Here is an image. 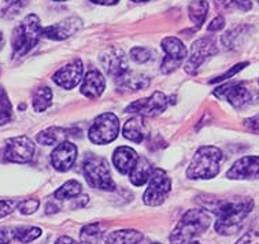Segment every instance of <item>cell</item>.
Returning <instances> with one entry per match:
<instances>
[{
    "label": "cell",
    "instance_id": "33",
    "mask_svg": "<svg viewBox=\"0 0 259 244\" xmlns=\"http://www.w3.org/2000/svg\"><path fill=\"white\" fill-rule=\"evenodd\" d=\"M38 207H40V200L38 199H26L24 202H19L18 210L24 216H30V214L37 212Z\"/></svg>",
    "mask_w": 259,
    "mask_h": 244
},
{
    "label": "cell",
    "instance_id": "29",
    "mask_svg": "<svg viewBox=\"0 0 259 244\" xmlns=\"http://www.w3.org/2000/svg\"><path fill=\"white\" fill-rule=\"evenodd\" d=\"M28 5V0H5V3L0 9V17L6 19H11L22 11Z\"/></svg>",
    "mask_w": 259,
    "mask_h": 244
},
{
    "label": "cell",
    "instance_id": "2",
    "mask_svg": "<svg viewBox=\"0 0 259 244\" xmlns=\"http://www.w3.org/2000/svg\"><path fill=\"white\" fill-rule=\"evenodd\" d=\"M211 216L202 209H191L181 217L179 224L170 233L171 244H189L202 236L211 225Z\"/></svg>",
    "mask_w": 259,
    "mask_h": 244
},
{
    "label": "cell",
    "instance_id": "37",
    "mask_svg": "<svg viewBox=\"0 0 259 244\" xmlns=\"http://www.w3.org/2000/svg\"><path fill=\"white\" fill-rule=\"evenodd\" d=\"M235 244H259V232L258 230H250L243 235Z\"/></svg>",
    "mask_w": 259,
    "mask_h": 244
},
{
    "label": "cell",
    "instance_id": "43",
    "mask_svg": "<svg viewBox=\"0 0 259 244\" xmlns=\"http://www.w3.org/2000/svg\"><path fill=\"white\" fill-rule=\"evenodd\" d=\"M92 3L95 5H100V6H114L117 5L119 0H91Z\"/></svg>",
    "mask_w": 259,
    "mask_h": 244
},
{
    "label": "cell",
    "instance_id": "9",
    "mask_svg": "<svg viewBox=\"0 0 259 244\" xmlns=\"http://www.w3.org/2000/svg\"><path fill=\"white\" fill-rule=\"evenodd\" d=\"M169 104V98L160 91H156L148 98L139 99L125 108V113L136 114L142 117H156L165 111Z\"/></svg>",
    "mask_w": 259,
    "mask_h": 244
},
{
    "label": "cell",
    "instance_id": "24",
    "mask_svg": "<svg viewBox=\"0 0 259 244\" xmlns=\"http://www.w3.org/2000/svg\"><path fill=\"white\" fill-rule=\"evenodd\" d=\"M69 136H70V133L65 128L51 127L40 132L36 136V140L41 146H55V144L58 146L59 143L66 140Z\"/></svg>",
    "mask_w": 259,
    "mask_h": 244
},
{
    "label": "cell",
    "instance_id": "5",
    "mask_svg": "<svg viewBox=\"0 0 259 244\" xmlns=\"http://www.w3.org/2000/svg\"><path fill=\"white\" fill-rule=\"evenodd\" d=\"M84 176L87 183L91 188L102 189V191H114L115 183H114L107 160L102 156L90 155L84 160Z\"/></svg>",
    "mask_w": 259,
    "mask_h": 244
},
{
    "label": "cell",
    "instance_id": "47",
    "mask_svg": "<svg viewBox=\"0 0 259 244\" xmlns=\"http://www.w3.org/2000/svg\"><path fill=\"white\" fill-rule=\"evenodd\" d=\"M54 2H67V0H54Z\"/></svg>",
    "mask_w": 259,
    "mask_h": 244
},
{
    "label": "cell",
    "instance_id": "28",
    "mask_svg": "<svg viewBox=\"0 0 259 244\" xmlns=\"http://www.w3.org/2000/svg\"><path fill=\"white\" fill-rule=\"evenodd\" d=\"M82 192V187L77 180H69L63 184L61 188H58L54 196L57 200H66V199H74Z\"/></svg>",
    "mask_w": 259,
    "mask_h": 244
},
{
    "label": "cell",
    "instance_id": "10",
    "mask_svg": "<svg viewBox=\"0 0 259 244\" xmlns=\"http://www.w3.org/2000/svg\"><path fill=\"white\" fill-rule=\"evenodd\" d=\"M162 48L165 51L166 57L160 65V71L163 74H170L180 67L185 58L188 57V50L184 46V43L177 37H165L162 40Z\"/></svg>",
    "mask_w": 259,
    "mask_h": 244
},
{
    "label": "cell",
    "instance_id": "27",
    "mask_svg": "<svg viewBox=\"0 0 259 244\" xmlns=\"http://www.w3.org/2000/svg\"><path fill=\"white\" fill-rule=\"evenodd\" d=\"M32 104H33L34 111L42 113L46 111L52 104V91L50 87H40L34 90L33 98H32Z\"/></svg>",
    "mask_w": 259,
    "mask_h": 244
},
{
    "label": "cell",
    "instance_id": "15",
    "mask_svg": "<svg viewBox=\"0 0 259 244\" xmlns=\"http://www.w3.org/2000/svg\"><path fill=\"white\" fill-rule=\"evenodd\" d=\"M77 154H78V150H77L75 144L67 140L62 141L55 147V150L52 151V168L58 170V172H61V173H65L67 170H70L71 166L74 165L75 159H77Z\"/></svg>",
    "mask_w": 259,
    "mask_h": 244
},
{
    "label": "cell",
    "instance_id": "26",
    "mask_svg": "<svg viewBox=\"0 0 259 244\" xmlns=\"http://www.w3.org/2000/svg\"><path fill=\"white\" fill-rule=\"evenodd\" d=\"M208 13V2L206 0H195L192 3H189L188 6V15L189 19L192 21L193 24L196 25V28L200 29L202 25L206 21Z\"/></svg>",
    "mask_w": 259,
    "mask_h": 244
},
{
    "label": "cell",
    "instance_id": "42",
    "mask_svg": "<svg viewBox=\"0 0 259 244\" xmlns=\"http://www.w3.org/2000/svg\"><path fill=\"white\" fill-rule=\"evenodd\" d=\"M55 244H81V243H77L74 239H71L70 236H61V237L55 241Z\"/></svg>",
    "mask_w": 259,
    "mask_h": 244
},
{
    "label": "cell",
    "instance_id": "22",
    "mask_svg": "<svg viewBox=\"0 0 259 244\" xmlns=\"http://www.w3.org/2000/svg\"><path fill=\"white\" fill-rule=\"evenodd\" d=\"M152 172H154V168L150 164V160L144 158V156H139L136 165L133 166V169L129 173V181L135 187H143L144 184L150 181Z\"/></svg>",
    "mask_w": 259,
    "mask_h": 244
},
{
    "label": "cell",
    "instance_id": "14",
    "mask_svg": "<svg viewBox=\"0 0 259 244\" xmlns=\"http://www.w3.org/2000/svg\"><path fill=\"white\" fill-rule=\"evenodd\" d=\"M82 71H84V66L81 59H74L66 66L61 67L54 74L52 80L63 90H73L82 81Z\"/></svg>",
    "mask_w": 259,
    "mask_h": 244
},
{
    "label": "cell",
    "instance_id": "34",
    "mask_svg": "<svg viewBox=\"0 0 259 244\" xmlns=\"http://www.w3.org/2000/svg\"><path fill=\"white\" fill-rule=\"evenodd\" d=\"M225 9H236L240 11H248L252 7L251 0H220Z\"/></svg>",
    "mask_w": 259,
    "mask_h": 244
},
{
    "label": "cell",
    "instance_id": "21",
    "mask_svg": "<svg viewBox=\"0 0 259 244\" xmlns=\"http://www.w3.org/2000/svg\"><path fill=\"white\" fill-rule=\"evenodd\" d=\"M122 136L129 141L140 144L148 136V128L142 115H135L125 122L122 128Z\"/></svg>",
    "mask_w": 259,
    "mask_h": 244
},
{
    "label": "cell",
    "instance_id": "11",
    "mask_svg": "<svg viewBox=\"0 0 259 244\" xmlns=\"http://www.w3.org/2000/svg\"><path fill=\"white\" fill-rule=\"evenodd\" d=\"M218 52L217 46H215V40L212 37H202L196 40L192 44L191 48V55L187 59V63L184 66L185 73L193 75L196 74L199 67L207 58L215 55Z\"/></svg>",
    "mask_w": 259,
    "mask_h": 244
},
{
    "label": "cell",
    "instance_id": "30",
    "mask_svg": "<svg viewBox=\"0 0 259 244\" xmlns=\"http://www.w3.org/2000/svg\"><path fill=\"white\" fill-rule=\"evenodd\" d=\"M42 230L37 226H19L15 228V240H18L19 243H30L33 240L38 239L41 236Z\"/></svg>",
    "mask_w": 259,
    "mask_h": 244
},
{
    "label": "cell",
    "instance_id": "23",
    "mask_svg": "<svg viewBox=\"0 0 259 244\" xmlns=\"http://www.w3.org/2000/svg\"><path fill=\"white\" fill-rule=\"evenodd\" d=\"M106 228L100 222L85 225L80 232L81 244H106Z\"/></svg>",
    "mask_w": 259,
    "mask_h": 244
},
{
    "label": "cell",
    "instance_id": "25",
    "mask_svg": "<svg viewBox=\"0 0 259 244\" xmlns=\"http://www.w3.org/2000/svg\"><path fill=\"white\" fill-rule=\"evenodd\" d=\"M143 233L136 229H119L106 235V244H139Z\"/></svg>",
    "mask_w": 259,
    "mask_h": 244
},
{
    "label": "cell",
    "instance_id": "35",
    "mask_svg": "<svg viewBox=\"0 0 259 244\" xmlns=\"http://www.w3.org/2000/svg\"><path fill=\"white\" fill-rule=\"evenodd\" d=\"M248 66V62H243V63H237L236 66H233V67H231L229 70L225 71L222 75H218L217 78H214V80L210 81V84H217V83H222V81H226L229 80V78H232L233 75L237 74L239 71H241L244 67H247Z\"/></svg>",
    "mask_w": 259,
    "mask_h": 244
},
{
    "label": "cell",
    "instance_id": "3",
    "mask_svg": "<svg viewBox=\"0 0 259 244\" xmlns=\"http://www.w3.org/2000/svg\"><path fill=\"white\" fill-rule=\"evenodd\" d=\"M224 154L214 146H203L198 148L187 169V179L189 180H210L214 179L220 170Z\"/></svg>",
    "mask_w": 259,
    "mask_h": 244
},
{
    "label": "cell",
    "instance_id": "40",
    "mask_svg": "<svg viewBox=\"0 0 259 244\" xmlns=\"http://www.w3.org/2000/svg\"><path fill=\"white\" fill-rule=\"evenodd\" d=\"M15 239L14 229H0V244H9Z\"/></svg>",
    "mask_w": 259,
    "mask_h": 244
},
{
    "label": "cell",
    "instance_id": "31",
    "mask_svg": "<svg viewBox=\"0 0 259 244\" xmlns=\"http://www.w3.org/2000/svg\"><path fill=\"white\" fill-rule=\"evenodd\" d=\"M11 111H13V107L10 103L9 96L3 88H0V127L11 119Z\"/></svg>",
    "mask_w": 259,
    "mask_h": 244
},
{
    "label": "cell",
    "instance_id": "45",
    "mask_svg": "<svg viewBox=\"0 0 259 244\" xmlns=\"http://www.w3.org/2000/svg\"><path fill=\"white\" fill-rule=\"evenodd\" d=\"M3 44H5V36H3V33L0 32V50L3 48Z\"/></svg>",
    "mask_w": 259,
    "mask_h": 244
},
{
    "label": "cell",
    "instance_id": "32",
    "mask_svg": "<svg viewBox=\"0 0 259 244\" xmlns=\"http://www.w3.org/2000/svg\"><path fill=\"white\" fill-rule=\"evenodd\" d=\"M131 58L136 63H146L152 58V54L146 47H133L131 50Z\"/></svg>",
    "mask_w": 259,
    "mask_h": 244
},
{
    "label": "cell",
    "instance_id": "18",
    "mask_svg": "<svg viewBox=\"0 0 259 244\" xmlns=\"http://www.w3.org/2000/svg\"><path fill=\"white\" fill-rule=\"evenodd\" d=\"M106 88V80L99 70H90L82 78L80 92L88 99H98Z\"/></svg>",
    "mask_w": 259,
    "mask_h": 244
},
{
    "label": "cell",
    "instance_id": "17",
    "mask_svg": "<svg viewBox=\"0 0 259 244\" xmlns=\"http://www.w3.org/2000/svg\"><path fill=\"white\" fill-rule=\"evenodd\" d=\"M81 28H82V21L78 17H70L58 24L42 28V37L55 40V42H62V40L71 37Z\"/></svg>",
    "mask_w": 259,
    "mask_h": 244
},
{
    "label": "cell",
    "instance_id": "36",
    "mask_svg": "<svg viewBox=\"0 0 259 244\" xmlns=\"http://www.w3.org/2000/svg\"><path fill=\"white\" fill-rule=\"evenodd\" d=\"M19 202L14 199H9V200H0V218L10 216L14 212L15 209H18Z\"/></svg>",
    "mask_w": 259,
    "mask_h": 244
},
{
    "label": "cell",
    "instance_id": "4",
    "mask_svg": "<svg viewBox=\"0 0 259 244\" xmlns=\"http://www.w3.org/2000/svg\"><path fill=\"white\" fill-rule=\"evenodd\" d=\"M42 36V28L40 18L36 14H29L21 24L14 29L11 36V48H13V58L25 57L36 46Z\"/></svg>",
    "mask_w": 259,
    "mask_h": 244
},
{
    "label": "cell",
    "instance_id": "39",
    "mask_svg": "<svg viewBox=\"0 0 259 244\" xmlns=\"http://www.w3.org/2000/svg\"><path fill=\"white\" fill-rule=\"evenodd\" d=\"M224 26H225V19H224V17H221V15H218V17H215V18L212 19L211 22L208 24L207 29L210 32H220Z\"/></svg>",
    "mask_w": 259,
    "mask_h": 244
},
{
    "label": "cell",
    "instance_id": "13",
    "mask_svg": "<svg viewBox=\"0 0 259 244\" xmlns=\"http://www.w3.org/2000/svg\"><path fill=\"white\" fill-rule=\"evenodd\" d=\"M99 62L103 70L109 75L119 77L129 70V63L125 52L118 47H110L100 54Z\"/></svg>",
    "mask_w": 259,
    "mask_h": 244
},
{
    "label": "cell",
    "instance_id": "1",
    "mask_svg": "<svg viewBox=\"0 0 259 244\" xmlns=\"http://www.w3.org/2000/svg\"><path fill=\"white\" fill-rule=\"evenodd\" d=\"M199 202L207 212L217 217L214 229L222 236L237 233L254 209V200L247 196H202Z\"/></svg>",
    "mask_w": 259,
    "mask_h": 244
},
{
    "label": "cell",
    "instance_id": "48",
    "mask_svg": "<svg viewBox=\"0 0 259 244\" xmlns=\"http://www.w3.org/2000/svg\"><path fill=\"white\" fill-rule=\"evenodd\" d=\"M152 244H159V243H152Z\"/></svg>",
    "mask_w": 259,
    "mask_h": 244
},
{
    "label": "cell",
    "instance_id": "7",
    "mask_svg": "<svg viewBox=\"0 0 259 244\" xmlns=\"http://www.w3.org/2000/svg\"><path fill=\"white\" fill-rule=\"evenodd\" d=\"M119 135V121L114 113H103L95 118L92 127L88 131L91 143L104 146L110 144Z\"/></svg>",
    "mask_w": 259,
    "mask_h": 244
},
{
    "label": "cell",
    "instance_id": "44",
    "mask_svg": "<svg viewBox=\"0 0 259 244\" xmlns=\"http://www.w3.org/2000/svg\"><path fill=\"white\" fill-rule=\"evenodd\" d=\"M58 212V206H55L54 203H48L47 207H46V213L47 214H52V213Z\"/></svg>",
    "mask_w": 259,
    "mask_h": 244
},
{
    "label": "cell",
    "instance_id": "41",
    "mask_svg": "<svg viewBox=\"0 0 259 244\" xmlns=\"http://www.w3.org/2000/svg\"><path fill=\"white\" fill-rule=\"evenodd\" d=\"M88 202H90V196H88V195H82L81 197L77 196V200H75V202L71 205V209H73V210H75V209L85 207L87 205H88Z\"/></svg>",
    "mask_w": 259,
    "mask_h": 244
},
{
    "label": "cell",
    "instance_id": "8",
    "mask_svg": "<svg viewBox=\"0 0 259 244\" xmlns=\"http://www.w3.org/2000/svg\"><path fill=\"white\" fill-rule=\"evenodd\" d=\"M171 191V180L163 169L156 168L150 177V183L143 195V202L150 207H158L166 202Z\"/></svg>",
    "mask_w": 259,
    "mask_h": 244
},
{
    "label": "cell",
    "instance_id": "16",
    "mask_svg": "<svg viewBox=\"0 0 259 244\" xmlns=\"http://www.w3.org/2000/svg\"><path fill=\"white\" fill-rule=\"evenodd\" d=\"M226 177L229 180H254L259 177V156L250 155L243 156L232 165V168L226 172Z\"/></svg>",
    "mask_w": 259,
    "mask_h": 244
},
{
    "label": "cell",
    "instance_id": "12",
    "mask_svg": "<svg viewBox=\"0 0 259 244\" xmlns=\"http://www.w3.org/2000/svg\"><path fill=\"white\" fill-rule=\"evenodd\" d=\"M34 143L28 136L11 137L6 141L5 158L13 164H28L33 159Z\"/></svg>",
    "mask_w": 259,
    "mask_h": 244
},
{
    "label": "cell",
    "instance_id": "20",
    "mask_svg": "<svg viewBox=\"0 0 259 244\" xmlns=\"http://www.w3.org/2000/svg\"><path fill=\"white\" fill-rule=\"evenodd\" d=\"M137 159H139V155L132 147H117L113 152V165L115 166L118 173L121 174L131 173V170L136 165Z\"/></svg>",
    "mask_w": 259,
    "mask_h": 244
},
{
    "label": "cell",
    "instance_id": "38",
    "mask_svg": "<svg viewBox=\"0 0 259 244\" xmlns=\"http://www.w3.org/2000/svg\"><path fill=\"white\" fill-rule=\"evenodd\" d=\"M244 127L250 132L254 133H259V114L254 115V117L247 118L244 121Z\"/></svg>",
    "mask_w": 259,
    "mask_h": 244
},
{
    "label": "cell",
    "instance_id": "46",
    "mask_svg": "<svg viewBox=\"0 0 259 244\" xmlns=\"http://www.w3.org/2000/svg\"><path fill=\"white\" fill-rule=\"evenodd\" d=\"M135 3H144V2H151V0H132Z\"/></svg>",
    "mask_w": 259,
    "mask_h": 244
},
{
    "label": "cell",
    "instance_id": "6",
    "mask_svg": "<svg viewBox=\"0 0 259 244\" xmlns=\"http://www.w3.org/2000/svg\"><path fill=\"white\" fill-rule=\"evenodd\" d=\"M214 95L220 99H225L235 108H241L247 104L259 102V90H252L245 81L226 83L214 91Z\"/></svg>",
    "mask_w": 259,
    "mask_h": 244
},
{
    "label": "cell",
    "instance_id": "19",
    "mask_svg": "<svg viewBox=\"0 0 259 244\" xmlns=\"http://www.w3.org/2000/svg\"><path fill=\"white\" fill-rule=\"evenodd\" d=\"M115 83H117L118 90L125 91V92H136V91L147 90L150 87V78L146 74L129 70L117 77Z\"/></svg>",
    "mask_w": 259,
    "mask_h": 244
}]
</instances>
